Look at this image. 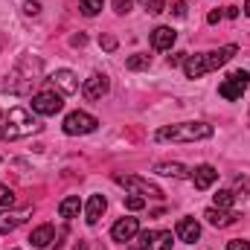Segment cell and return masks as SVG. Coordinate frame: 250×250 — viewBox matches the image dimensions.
I'll return each instance as SVG.
<instances>
[{"instance_id":"cell-36","label":"cell","mask_w":250,"mask_h":250,"mask_svg":"<svg viewBox=\"0 0 250 250\" xmlns=\"http://www.w3.org/2000/svg\"><path fill=\"white\" fill-rule=\"evenodd\" d=\"M224 18H239V6H227L224 9Z\"/></svg>"},{"instance_id":"cell-27","label":"cell","mask_w":250,"mask_h":250,"mask_svg":"<svg viewBox=\"0 0 250 250\" xmlns=\"http://www.w3.org/2000/svg\"><path fill=\"white\" fill-rule=\"evenodd\" d=\"M12 204H15V192L0 184V207H12Z\"/></svg>"},{"instance_id":"cell-22","label":"cell","mask_w":250,"mask_h":250,"mask_svg":"<svg viewBox=\"0 0 250 250\" xmlns=\"http://www.w3.org/2000/svg\"><path fill=\"white\" fill-rule=\"evenodd\" d=\"M148 64H151V56H146V53H134V56H128L125 67H128V70H146Z\"/></svg>"},{"instance_id":"cell-37","label":"cell","mask_w":250,"mask_h":250,"mask_svg":"<svg viewBox=\"0 0 250 250\" xmlns=\"http://www.w3.org/2000/svg\"><path fill=\"white\" fill-rule=\"evenodd\" d=\"M125 250H146V248H143L140 242H134V245H125Z\"/></svg>"},{"instance_id":"cell-34","label":"cell","mask_w":250,"mask_h":250,"mask_svg":"<svg viewBox=\"0 0 250 250\" xmlns=\"http://www.w3.org/2000/svg\"><path fill=\"white\" fill-rule=\"evenodd\" d=\"M221 18H224V12H221V9H212V12L207 15V23H218Z\"/></svg>"},{"instance_id":"cell-23","label":"cell","mask_w":250,"mask_h":250,"mask_svg":"<svg viewBox=\"0 0 250 250\" xmlns=\"http://www.w3.org/2000/svg\"><path fill=\"white\" fill-rule=\"evenodd\" d=\"M233 201H236V195H233L230 189H218V192H215V207H218V209H230Z\"/></svg>"},{"instance_id":"cell-4","label":"cell","mask_w":250,"mask_h":250,"mask_svg":"<svg viewBox=\"0 0 250 250\" xmlns=\"http://www.w3.org/2000/svg\"><path fill=\"white\" fill-rule=\"evenodd\" d=\"M96 125H99L96 117H90V114H84V111H73V114L64 117L62 128H64L67 137H79V134H90V131H96Z\"/></svg>"},{"instance_id":"cell-31","label":"cell","mask_w":250,"mask_h":250,"mask_svg":"<svg viewBox=\"0 0 250 250\" xmlns=\"http://www.w3.org/2000/svg\"><path fill=\"white\" fill-rule=\"evenodd\" d=\"M114 12L117 15H128L131 12V0H114Z\"/></svg>"},{"instance_id":"cell-2","label":"cell","mask_w":250,"mask_h":250,"mask_svg":"<svg viewBox=\"0 0 250 250\" xmlns=\"http://www.w3.org/2000/svg\"><path fill=\"white\" fill-rule=\"evenodd\" d=\"M160 143H198V140H209L212 137V125L209 123H178V125H163L154 134Z\"/></svg>"},{"instance_id":"cell-28","label":"cell","mask_w":250,"mask_h":250,"mask_svg":"<svg viewBox=\"0 0 250 250\" xmlns=\"http://www.w3.org/2000/svg\"><path fill=\"white\" fill-rule=\"evenodd\" d=\"M23 15L38 18V15H41V3H38V0H26V3H23Z\"/></svg>"},{"instance_id":"cell-29","label":"cell","mask_w":250,"mask_h":250,"mask_svg":"<svg viewBox=\"0 0 250 250\" xmlns=\"http://www.w3.org/2000/svg\"><path fill=\"white\" fill-rule=\"evenodd\" d=\"M99 47H102L105 53H114V50H117V38H114V35H102V38H99Z\"/></svg>"},{"instance_id":"cell-32","label":"cell","mask_w":250,"mask_h":250,"mask_svg":"<svg viewBox=\"0 0 250 250\" xmlns=\"http://www.w3.org/2000/svg\"><path fill=\"white\" fill-rule=\"evenodd\" d=\"M227 250H250V242H242V239H233V242H227Z\"/></svg>"},{"instance_id":"cell-17","label":"cell","mask_w":250,"mask_h":250,"mask_svg":"<svg viewBox=\"0 0 250 250\" xmlns=\"http://www.w3.org/2000/svg\"><path fill=\"white\" fill-rule=\"evenodd\" d=\"M53 242H56L53 224H41V227H35V230L29 233V245H32V248H50Z\"/></svg>"},{"instance_id":"cell-39","label":"cell","mask_w":250,"mask_h":250,"mask_svg":"<svg viewBox=\"0 0 250 250\" xmlns=\"http://www.w3.org/2000/svg\"><path fill=\"white\" fill-rule=\"evenodd\" d=\"M245 15L250 18V0H245Z\"/></svg>"},{"instance_id":"cell-35","label":"cell","mask_w":250,"mask_h":250,"mask_svg":"<svg viewBox=\"0 0 250 250\" xmlns=\"http://www.w3.org/2000/svg\"><path fill=\"white\" fill-rule=\"evenodd\" d=\"M70 44H73V47H84V44H87V35H82V32H79V35H73V38H70Z\"/></svg>"},{"instance_id":"cell-11","label":"cell","mask_w":250,"mask_h":250,"mask_svg":"<svg viewBox=\"0 0 250 250\" xmlns=\"http://www.w3.org/2000/svg\"><path fill=\"white\" fill-rule=\"evenodd\" d=\"M105 207H108V201H105V195H90L87 198V204H84V221L93 227V224H99V218L105 215Z\"/></svg>"},{"instance_id":"cell-3","label":"cell","mask_w":250,"mask_h":250,"mask_svg":"<svg viewBox=\"0 0 250 250\" xmlns=\"http://www.w3.org/2000/svg\"><path fill=\"white\" fill-rule=\"evenodd\" d=\"M248 84H250V73L248 70H233V73L218 84V93H221L227 102H239L242 93L248 90Z\"/></svg>"},{"instance_id":"cell-30","label":"cell","mask_w":250,"mask_h":250,"mask_svg":"<svg viewBox=\"0 0 250 250\" xmlns=\"http://www.w3.org/2000/svg\"><path fill=\"white\" fill-rule=\"evenodd\" d=\"M169 12H172V15H175V18H187V3H184V0H175V3H172V9H169Z\"/></svg>"},{"instance_id":"cell-19","label":"cell","mask_w":250,"mask_h":250,"mask_svg":"<svg viewBox=\"0 0 250 250\" xmlns=\"http://www.w3.org/2000/svg\"><path fill=\"white\" fill-rule=\"evenodd\" d=\"M154 172L163 175V178H178V181H181V178H189V172H187L184 163H157Z\"/></svg>"},{"instance_id":"cell-21","label":"cell","mask_w":250,"mask_h":250,"mask_svg":"<svg viewBox=\"0 0 250 250\" xmlns=\"http://www.w3.org/2000/svg\"><path fill=\"white\" fill-rule=\"evenodd\" d=\"M23 224V215H12V212H0V236H6V233H12L15 227H21Z\"/></svg>"},{"instance_id":"cell-33","label":"cell","mask_w":250,"mask_h":250,"mask_svg":"<svg viewBox=\"0 0 250 250\" xmlns=\"http://www.w3.org/2000/svg\"><path fill=\"white\" fill-rule=\"evenodd\" d=\"M187 56H189V53H172V56H169V67H178V64H184V62H187Z\"/></svg>"},{"instance_id":"cell-24","label":"cell","mask_w":250,"mask_h":250,"mask_svg":"<svg viewBox=\"0 0 250 250\" xmlns=\"http://www.w3.org/2000/svg\"><path fill=\"white\" fill-rule=\"evenodd\" d=\"M79 6H82V15L93 18V15H99V12H102L105 0H79Z\"/></svg>"},{"instance_id":"cell-14","label":"cell","mask_w":250,"mask_h":250,"mask_svg":"<svg viewBox=\"0 0 250 250\" xmlns=\"http://www.w3.org/2000/svg\"><path fill=\"white\" fill-rule=\"evenodd\" d=\"M50 82H53L62 93H67V96L79 90V79H76V73H73V70H56V73L50 76Z\"/></svg>"},{"instance_id":"cell-40","label":"cell","mask_w":250,"mask_h":250,"mask_svg":"<svg viewBox=\"0 0 250 250\" xmlns=\"http://www.w3.org/2000/svg\"><path fill=\"white\" fill-rule=\"evenodd\" d=\"M248 123H250V120H248Z\"/></svg>"},{"instance_id":"cell-8","label":"cell","mask_w":250,"mask_h":250,"mask_svg":"<svg viewBox=\"0 0 250 250\" xmlns=\"http://www.w3.org/2000/svg\"><path fill=\"white\" fill-rule=\"evenodd\" d=\"M108 90H111V82H108V76H105V73H93V76H87V79H84V84H82V96H84V99H90V102L102 99Z\"/></svg>"},{"instance_id":"cell-38","label":"cell","mask_w":250,"mask_h":250,"mask_svg":"<svg viewBox=\"0 0 250 250\" xmlns=\"http://www.w3.org/2000/svg\"><path fill=\"white\" fill-rule=\"evenodd\" d=\"M73 250H87V242H76V245H73Z\"/></svg>"},{"instance_id":"cell-26","label":"cell","mask_w":250,"mask_h":250,"mask_svg":"<svg viewBox=\"0 0 250 250\" xmlns=\"http://www.w3.org/2000/svg\"><path fill=\"white\" fill-rule=\"evenodd\" d=\"M125 207H128L131 212H137V209L146 207V198H143V195H125Z\"/></svg>"},{"instance_id":"cell-25","label":"cell","mask_w":250,"mask_h":250,"mask_svg":"<svg viewBox=\"0 0 250 250\" xmlns=\"http://www.w3.org/2000/svg\"><path fill=\"white\" fill-rule=\"evenodd\" d=\"M140 6H143L148 15H160V12H166V0H140Z\"/></svg>"},{"instance_id":"cell-5","label":"cell","mask_w":250,"mask_h":250,"mask_svg":"<svg viewBox=\"0 0 250 250\" xmlns=\"http://www.w3.org/2000/svg\"><path fill=\"white\" fill-rule=\"evenodd\" d=\"M62 108H64V99L56 90H41V93L32 96V114H38V117H56Z\"/></svg>"},{"instance_id":"cell-7","label":"cell","mask_w":250,"mask_h":250,"mask_svg":"<svg viewBox=\"0 0 250 250\" xmlns=\"http://www.w3.org/2000/svg\"><path fill=\"white\" fill-rule=\"evenodd\" d=\"M140 245L146 250H172L175 236H172V230H146V233H140Z\"/></svg>"},{"instance_id":"cell-20","label":"cell","mask_w":250,"mask_h":250,"mask_svg":"<svg viewBox=\"0 0 250 250\" xmlns=\"http://www.w3.org/2000/svg\"><path fill=\"white\" fill-rule=\"evenodd\" d=\"M82 212V201H79V195H70V198H64L62 204H59V215L62 218H76Z\"/></svg>"},{"instance_id":"cell-6","label":"cell","mask_w":250,"mask_h":250,"mask_svg":"<svg viewBox=\"0 0 250 250\" xmlns=\"http://www.w3.org/2000/svg\"><path fill=\"white\" fill-rule=\"evenodd\" d=\"M114 181L120 184V187L131 189L134 195H148V198H163V189L154 187V184H148L146 178H140V175H114Z\"/></svg>"},{"instance_id":"cell-1","label":"cell","mask_w":250,"mask_h":250,"mask_svg":"<svg viewBox=\"0 0 250 250\" xmlns=\"http://www.w3.org/2000/svg\"><path fill=\"white\" fill-rule=\"evenodd\" d=\"M44 125L38 123L26 108H12L3 123H0V140H21V137H32L38 134Z\"/></svg>"},{"instance_id":"cell-16","label":"cell","mask_w":250,"mask_h":250,"mask_svg":"<svg viewBox=\"0 0 250 250\" xmlns=\"http://www.w3.org/2000/svg\"><path fill=\"white\" fill-rule=\"evenodd\" d=\"M204 218L212 224V227H230V224H236V212H230V209H218V207H209L207 212H204Z\"/></svg>"},{"instance_id":"cell-10","label":"cell","mask_w":250,"mask_h":250,"mask_svg":"<svg viewBox=\"0 0 250 250\" xmlns=\"http://www.w3.org/2000/svg\"><path fill=\"white\" fill-rule=\"evenodd\" d=\"M236 53H239V47H236V44H227V47H218V50H212V53H204V59H207V70L212 73V70L224 67V64L230 62Z\"/></svg>"},{"instance_id":"cell-13","label":"cell","mask_w":250,"mask_h":250,"mask_svg":"<svg viewBox=\"0 0 250 250\" xmlns=\"http://www.w3.org/2000/svg\"><path fill=\"white\" fill-rule=\"evenodd\" d=\"M189 178H192L195 189H209L218 181V172H215L209 163H204V166H195V172H189Z\"/></svg>"},{"instance_id":"cell-9","label":"cell","mask_w":250,"mask_h":250,"mask_svg":"<svg viewBox=\"0 0 250 250\" xmlns=\"http://www.w3.org/2000/svg\"><path fill=\"white\" fill-rule=\"evenodd\" d=\"M137 233H140V221H137V218H131V215L120 218V221L111 227V239H114V242H123V245H125V242H131Z\"/></svg>"},{"instance_id":"cell-18","label":"cell","mask_w":250,"mask_h":250,"mask_svg":"<svg viewBox=\"0 0 250 250\" xmlns=\"http://www.w3.org/2000/svg\"><path fill=\"white\" fill-rule=\"evenodd\" d=\"M184 73H187V79H201L204 73H209V70H207V59H204V53L187 56V62H184Z\"/></svg>"},{"instance_id":"cell-15","label":"cell","mask_w":250,"mask_h":250,"mask_svg":"<svg viewBox=\"0 0 250 250\" xmlns=\"http://www.w3.org/2000/svg\"><path fill=\"white\" fill-rule=\"evenodd\" d=\"M175 38H178V32H175L172 26H157V29L151 32V47H154V50H172Z\"/></svg>"},{"instance_id":"cell-12","label":"cell","mask_w":250,"mask_h":250,"mask_svg":"<svg viewBox=\"0 0 250 250\" xmlns=\"http://www.w3.org/2000/svg\"><path fill=\"white\" fill-rule=\"evenodd\" d=\"M175 236H178L181 242H187V245H195V242L201 239V224H198L195 218H181L178 227H175Z\"/></svg>"}]
</instances>
